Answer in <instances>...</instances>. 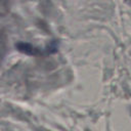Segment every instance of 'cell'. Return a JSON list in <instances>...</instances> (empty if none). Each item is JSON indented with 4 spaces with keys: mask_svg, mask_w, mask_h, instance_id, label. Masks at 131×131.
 Wrapping results in <instances>:
<instances>
[{
    "mask_svg": "<svg viewBox=\"0 0 131 131\" xmlns=\"http://www.w3.org/2000/svg\"><path fill=\"white\" fill-rule=\"evenodd\" d=\"M125 2H126L127 4H129V5H131V0H125Z\"/></svg>",
    "mask_w": 131,
    "mask_h": 131,
    "instance_id": "1",
    "label": "cell"
}]
</instances>
